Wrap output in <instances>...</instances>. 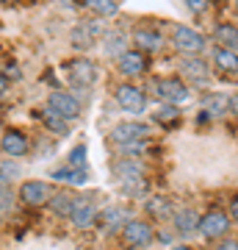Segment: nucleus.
<instances>
[{
  "label": "nucleus",
  "mask_w": 238,
  "mask_h": 250,
  "mask_svg": "<svg viewBox=\"0 0 238 250\" xmlns=\"http://www.w3.org/2000/svg\"><path fill=\"white\" fill-rule=\"evenodd\" d=\"M0 150L6 153V156H25L28 153V139L19 131H6L3 134V139H0Z\"/></svg>",
  "instance_id": "aec40b11"
},
{
  "label": "nucleus",
  "mask_w": 238,
  "mask_h": 250,
  "mask_svg": "<svg viewBox=\"0 0 238 250\" xmlns=\"http://www.w3.org/2000/svg\"><path fill=\"white\" fill-rule=\"evenodd\" d=\"M152 86H155V95H158L164 103H169V106H180V103H185V100L191 98V89H188V83H185L180 75L158 78Z\"/></svg>",
  "instance_id": "f03ea898"
},
{
  "label": "nucleus",
  "mask_w": 238,
  "mask_h": 250,
  "mask_svg": "<svg viewBox=\"0 0 238 250\" xmlns=\"http://www.w3.org/2000/svg\"><path fill=\"white\" fill-rule=\"evenodd\" d=\"M42 120H44V125H47L50 131H55L58 136L67 134V120H64L61 114H55L53 108H47V106H44V108H42Z\"/></svg>",
  "instance_id": "b1692460"
},
{
  "label": "nucleus",
  "mask_w": 238,
  "mask_h": 250,
  "mask_svg": "<svg viewBox=\"0 0 238 250\" xmlns=\"http://www.w3.org/2000/svg\"><path fill=\"white\" fill-rule=\"evenodd\" d=\"M11 206V192L6 187H0V208H9Z\"/></svg>",
  "instance_id": "72a5a7b5"
},
{
  "label": "nucleus",
  "mask_w": 238,
  "mask_h": 250,
  "mask_svg": "<svg viewBox=\"0 0 238 250\" xmlns=\"http://www.w3.org/2000/svg\"><path fill=\"white\" fill-rule=\"evenodd\" d=\"M213 250H238V239H233V236H224L221 242H216V248Z\"/></svg>",
  "instance_id": "473e14b6"
},
{
  "label": "nucleus",
  "mask_w": 238,
  "mask_h": 250,
  "mask_svg": "<svg viewBox=\"0 0 238 250\" xmlns=\"http://www.w3.org/2000/svg\"><path fill=\"white\" fill-rule=\"evenodd\" d=\"M155 239V231L147 220H128L122 225V242L130 248H147Z\"/></svg>",
  "instance_id": "39448f33"
},
{
  "label": "nucleus",
  "mask_w": 238,
  "mask_h": 250,
  "mask_svg": "<svg viewBox=\"0 0 238 250\" xmlns=\"http://www.w3.org/2000/svg\"><path fill=\"white\" fill-rule=\"evenodd\" d=\"M200 111H205V114L211 117H224L230 111V95H224V92H205L202 100H200Z\"/></svg>",
  "instance_id": "2eb2a0df"
},
{
  "label": "nucleus",
  "mask_w": 238,
  "mask_h": 250,
  "mask_svg": "<svg viewBox=\"0 0 238 250\" xmlns=\"http://www.w3.org/2000/svg\"><path fill=\"white\" fill-rule=\"evenodd\" d=\"M75 200H78V195H72V192H58V195L50 197V206H53L55 214L70 217V214H72V208H75Z\"/></svg>",
  "instance_id": "4be33fe9"
},
{
  "label": "nucleus",
  "mask_w": 238,
  "mask_h": 250,
  "mask_svg": "<svg viewBox=\"0 0 238 250\" xmlns=\"http://www.w3.org/2000/svg\"><path fill=\"white\" fill-rule=\"evenodd\" d=\"M227 214H230V220L233 223H238V195L230 200V208H227Z\"/></svg>",
  "instance_id": "f704fd0d"
},
{
  "label": "nucleus",
  "mask_w": 238,
  "mask_h": 250,
  "mask_svg": "<svg viewBox=\"0 0 238 250\" xmlns=\"http://www.w3.org/2000/svg\"><path fill=\"white\" fill-rule=\"evenodd\" d=\"M122 189L128 192V195H144L147 192V181L144 178H130V181H122Z\"/></svg>",
  "instance_id": "c85d7f7f"
},
{
  "label": "nucleus",
  "mask_w": 238,
  "mask_h": 250,
  "mask_svg": "<svg viewBox=\"0 0 238 250\" xmlns=\"http://www.w3.org/2000/svg\"><path fill=\"white\" fill-rule=\"evenodd\" d=\"M122 42H125V36L119 34V31L108 34V36H106V53H108V56H111V53L122 56V53H125V50H122Z\"/></svg>",
  "instance_id": "cd10ccee"
},
{
  "label": "nucleus",
  "mask_w": 238,
  "mask_h": 250,
  "mask_svg": "<svg viewBox=\"0 0 238 250\" xmlns=\"http://www.w3.org/2000/svg\"><path fill=\"white\" fill-rule=\"evenodd\" d=\"M213 42H216V47H227V50H236L238 53V25H233V22H216L213 25Z\"/></svg>",
  "instance_id": "a211bd4d"
},
{
  "label": "nucleus",
  "mask_w": 238,
  "mask_h": 250,
  "mask_svg": "<svg viewBox=\"0 0 238 250\" xmlns=\"http://www.w3.org/2000/svg\"><path fill=\"white\" fill-rule=\"evenodd\" d=\"M185 6H188V11H194V14H202L205 9H208V0H183Z\"/></svg>",
  "instance_id": "2f4dec72"
},
{
  "label": "nucleus",
  "mask_w": 238,
  "mask_h": 250,
  "mask_svg": "<svg viewBox=\"0 0 238 250\" xmlns=\"http://www.w3.org/2000/svg\"><path fill=\"white\" fill-rule=\"evenodd\" d=\"M67 167L72 170H86V145H75L70 150V159H67Z\"/></svg>",
  "instance_id": "a878e982"
},
{
  "label": "nucleus",
  "mask_w": 238,
  "mask_h": 250,
  "mask_svg": "<svg viewBox=\"0 0 238 250\" xmlns=\"http://www.w3.org/2000/svg\"><path fill=\"white\" fill-rule=\"evenodd\" d=\"M211 62H213V67H216L221 75H238V53H236V50H227V47H213Z\"/></svg>",
  "instance_id": "f3484780"
},
{
  "label": "nucleus",
  "mask_w": 238,
  "mask_h": 250,
  "mask_svg": "<svg viewBox=\"0 0 238 250\" xmlns=\"http://www.w3.org/2000/svg\"><path fill=\"white\" fill-rule=\"evenodd\" d=\"M147 136H150V125H144V123H119V125H114V131H111V142H116L119 147H122V145L139 142V139H147Z\"/></svg>",
  "instance_id": "0eeeda50"
},
{
  "label": "nucleus",
  "mask_w": 238,
  "mask_h": 250,
  "mask_svg": "<svg viewBox=\"0 0 238 250\" xmlns=\"http://www.w3.org/2000/svg\"><path fill=\"white\" fill-rule=\"evenodd\" d=\"M133 42H136V50H141V53H158L164 47V36L155 28H136Z\"/></svg>",
  "instance_id": "4468645a"
},
{
  "label": "nucleus",
  "mask_w": 238,
  "mask_h": 250,
  "mask_svg": "<svg viewBox=\"0 0 238 250\" xmlns=\"http://www.w3.org/2000/svg\"><path fill=\"white\" fill-rule=\"evenodd\" d=\"M172 250H194V248H188V245H175Z\"/></svg>",
  "instance_id": "4c0bfd02"
},
{
  "label": "nucleus",
  "mask_w": 238,
  "mask_h": 250,
  "mask_svg": "<svg viewBox=\"0 0 238 250\" xmlns=\"http://www.w3.org/2000/svg\"><path fill=\"white\" fill-rule=\"evenodd\" d=\"M230 114L238 117V92L236 95H230Z\"/></svg>",
  "instance_id": "c9c22d12"
},
{
  "label": "nucleus",
  "mask_w": 238,
  "mask_h": 250,
  "mask_svg": "<svg viewBox=\"0 0 238 250\" xmlns=\"http://www.w3.org/2000/svg\"><path fill=\"white\" fill-rule=\"evenodd\" d=\"M86 6L92 11H97L100 17H114L119 11V0H86Z\"/></svg>",
  "instance_id": "393cba45"
},
{
  "label": "nucleus",
  "mask_w": 238,
  "mask_h": 250,
  "mask_svg": "<svg viewBox=\"0 0 238 250\" xmlns=\"http://www.w3.org/2000/svg\"><path fill=\"white\" fill-rule=\"evenodd\" d=\"M111 170H114V175L119 178V184H122V181H130V178H144V167H141L133 156H125V159L114 161Z\"/></svg>",
  "instance_id": "6ab92c4d"
},
{
  "label": "nucleus",
  "mask_w": 238,
  "mask_h": 250,
  "mask_svg": "<svg viewBox=\"0 0 238 250\" xmlns=\"http://www.w3.org/2000/svg\"><path fill=\"white\" fill-rule=\"evenodd\" d=\"M53 178L55 181H64V184H86L89 181V172L86 170H72V167H58L53 170Z\"/></svg>",
  "instance_id": "5701e85b"
},
{
  "label": "nucleus",
  "mask_w": 238,
  "mask_h": 250,
  "mask_svg": "<svg viewBox=\"0 0 238 250\" xmlns=\"http://www.w3.org/2000/svg\"><path fill=\"white\" fill-rule=\"evenodd\" d=\"M230 214L224 208H208L202 217H200V233H202L205 239H224L230 231Z\"/></svg>",
  "instance_id": "7ed1b4c3"
},
{
  "label": "nucleus",
  "mask_w": 238,
  "mask_h": 250,
  "mask_svg": "<svg viewBox=\"0 0 238 250\" xmlns=\"http://www.w3.org/2000/svg\"><path fill=\"white\" fill-rule=\"evenodd\" d=\"M147 214L152 217V220H172V214H175V206H172V200L164 195H152L147 197Z\"/></svg>",
  "instance_id": "412c9836"
},
{
  "label": "nucleus",
  "mask_w": 238,
  "mask_h": 250,
  "mask_svg": "<svg viewBox=\"0 0 238 250\" xmlns=\"http://www.w3.org/2000/svg\"><path fill=\"white\" fill-rule=\"evenodd\" d=\"M3 92H6V78L0 75V95H3Z\"/></svg>",
  "instance_id": "e433bc0d"
},
{
  "label": "nucleus",
  "mask_w": 238,
  "mask_h": 250,
  "mask_svg": "<svg viewBox=\"0 0 238 250\" xmlns=\"http://www.w3.org/2000/svg\"><path fill=\"white\" fill-rule=\"evenodd\" d=\"M100 34H103V22H100V20H89V22H80V25L72 31V45L78 47V50H83V47H89Z\"/></svg>",
  "instance_id": "dca6fc26"
},
{
  "label": "nucleus",
  "mask_w": 238,
  "mask_h": 250,
  "mask_svg": "<svg viewBox=\"0 0 238 250\" xmlns=\"http://www.w3.org/2000/svg\"><path fill=\"white\" fill-rule=\"evenodd\" d=\"M200 211L191 208V206H183V208H175L172 214V228H175L180 236H188V233H200Z\"/></svg>",
  "instance_id": "1a4fd4ad"
},
{
  "label": "nucleus",
  "mask_w": 238,
  "mask_h": 250,
  "mask_svg": "<svg viewBox=\"0 0 238 250\" xmlns=\"http://www.w3.org/2000/svg\"><path fill=\"white\" fill-rule=\"evenodd\" d=\"M114 98L119 103V108L128 111V114H133V117H139L147 111V95L139 86H133V83H119L114 92Z\"/></svg>",
  "instance_id": "20e7f679"
},
{
  "label": "nucleus",
  "mask_w": 238,
  "mask_h": 250,
  "mask_svg": "<svg viewBox=\"0 0 238 250\" xmlns=\"http://www.w3.org/2000/svg\"><path fill=\"white\" fill-rule=\"evenodd\" d=\"M236 9H238V0H236Z\"/></svg>",
  "instance_id": "58836bf2"
},
{
  "label": "nucleus",
  "mask_w": 238,
  "mask_h": 250,
  "mask_svg": "<svg viewBox=\"0 0 238 250\" xmlns=\"http://www.w3.org/2000/svg\"><path fill=\"white\" fill-rule=\"evenodd\" d=\"M50 197H53V192L44 181H25L19 187V200L25 206H44L50 203Z\"/></svg>",
  "instance_id": "9b49d317"
},
{
  "label": "nucleus",
  "mask_w": 238,
  "mask_h": 250,
  "mask_svg": "<svg viewBox=\"0 0 238 250\" xmlns=\"http://www.w3.org/2000/svg\"><path fill=\"white\" fill-rule=\"evenodd\" d=\"M180 78L191 81V83H208L211 81V70H208L205 59H200V56H185L183 62H180Z\"/></svg>",
  "instance_id": "6e6552de"
},
{
  "label": "nucleus",
  "mask_w": 238,
  "mask_h": 250,
  "mask_svg": "<svg viewBox=\"0 0 238 250\" xmlns=\"http://www.w3.org/2000/svg\"><path fill=\"white\" fill-rule=\"evenodd\" d=\"M47 108H53L55 114H61L67 123L80 117V100L75 95H70V92H53L47 98Z\"/></svg>",
  "instance_id": "423d86ee"
},
{
  "label": "nucleus",
  "mask_w": 238,
  "mask_h": 250,
  "mask_svg": "<svg viewBox=\"0 0 238 250\" xmlns=\"http://www.w3.org/2000/svg\"><path fill=\"white\" fill-rule=\"evenodd\" d=\"M67 72H70V81L75 86H92L97 78V67L92 64V59H72L67 64Z\"/></svg>",
  "instance_id": "9d476101"
},
{
  "label": "nucleus",
  "mask_w": 238,
  "mask_h": 250,
  "mask_svg": "<svg viewBox=\"0 0 238 250\" xmlns=\"http://www.w3.org/2000/svg\"><path fill=\"white\" fill-rule=\"evenodd\" d=\"M70 220H72V225H75L78 231H86V228H92V223L97 220V208H94V203H92L89 197L78 195V200H75V208H72Z\"/></svg>",
  "instance_id": "f8f14e48"
},
{
  "label": "nucleus",
  "mask_w": 238,
  "mask_h": 250,
  "mask_svg": "<svg viewBox=\"0 0 238 250\" xmlns=\"http://www.w3.org/2000/svg\"><path fill=\"white\" fill-rule=\"evenodd\" d=\"M103 220H106L108 228H116L119 220H122V208H106V211H103Z\"/></svg>",
  "instance_id": "c756f323"
},
{
  "label": "nucleus",
  "mask_w": 238,
  "mask_h": 250,
  "mask_svg": "<svg viewBox=\"0 0 238 250\" xmlns=\"http://www.w3.org/2000/svg\"><path fill=\"white\" fill-rule=\"evenodd\" d=\"M119 72H122L125 78H136L141 72H147V56L141 53V50H125L119 56Z\"/></svg>",
  "instance_id": "ddd939ff"
},
{
  "label": "nucleus",
  "mask_w": 238,
  "mask_h": 250,
  "mask_svg": "<svg viewBox=\"0 0 238 250\" xmlns=\"http://www.w3.org/2000/svg\"><path fill=\"white\" fill-rule=\"evenodd\" d=\"M172 45H175L177 53H183V56H200V53H205L208 39H205V34H200V31H194L188 25H175Z\"/></svg>",
  "instance_id": "f257e3e1"
},
{
  "label": "nucleus",
  "mask_w": 238,
  "mask_h": 250,
  "mask_svg": "<svg viewBox=\"0 0 238 250\" xmlns=\"http://www.w3.org/2000/svg\"><path fill=\"white\" fill-rule=\"evenodd\" d=\"M180 120V108H175V106H169V103H164V106L155 111V123H166V125H172V123H177Z\"/></svg>",
  "instance_id": "bb28decb"
},
{
  "label": "nucleus",
  "mask_w": 238,
  "mask_h": 250,
  "mask_svg": "<svg viewBox=\"0 0 238 250\" xmlns=\"http://www.w3.org/2000/svg\"><path fill=\"white\" fill-rule=\"evenodd\" d=\"M144 150H147V139H139V142L122 145V153H125V156H136V153H144Z\"/></svg>",
  "instance_id": "7c9ffc66"
}]
</instances>
